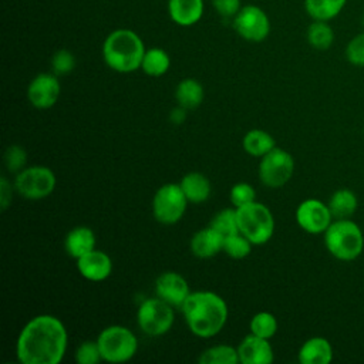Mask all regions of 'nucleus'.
<instances>
[{
    "mask_svg": "<svg viewBox=\"0 0 364 364\" xmlns=\"http://www.w3.org/2000/svg\"><path fill=\"white\" fill-rule=\"evenodd\" d=\"M13 188H14V185H11L10 181L3 175L0 178V209H1V212H4L11 203Z\"/></svg>",
    "mask_w": 364,
    "mask_h": 364,
    "instance_id": "38",
    "label": "nucleus"
},
{
    "mask_svg": "<svg viewBox=\"0 0 364 364\" xmlns=\"http://www.w3.org/2000/svg\"><path fill=\"white\" fill-rule=\"evenodd\" d=\"M346 60L354 67H364V31L355 34L346 46Z\"/></svg>",
    "mask_w": 364,
    "mask_h": 364,
    "instance_id": "34",
    "label": "nucleus"
},
{
    "mask_svg": "<svg viewBox=\"0 0 364 364\" xmlns=\"http://www.w3.org/2000/svg\"><path fill=\"white\" fill-rule=\"evenodd\" d=\"M215 11L225 18H233L242 9V0H210Z\"/></svg>",
    "mask_w": 364,
    "mask_h": 364,
    "instance_id": "37",
    "label": "nucleus"
},
{
    "mask_svg": "<svg viewBox=\"0 0 364 364\" xmlns=\"http://www.w3.org/2000/svg\"><path fill=\"white\" fill-rule=\"evenodd\" d=\"M185 118H186V108H183V107H181V105H178L176 108H173V109L171 111L169 119H171V122H173L175 125L182 124V122L185 121Z\"/></svg>",
    "mask_w": 364,
    "mask_h": 364,
    "instance_id": "39",
    "label": "nucleus"
},
{
    "mask_svg": "<svg viewBox=\"0 0 364 364\" xmlns=\"http://www.w3.org/2000/svg\"><path fill=\"white\" fill-rule=\"evenodd\" d=\"M95 233L88 226L73 228L64 239V249L73 259H80L95 249Z\"/></svg>",
    "mask_w": 364,
    "mask_h": 364,
    "instance_id": "20",
    "label": "nucleus"
},
{
    "mask_svg": "<svg viewBox=\"0 0 364 364\" xmlns=\"http://www.w3.org/2000/svg\"><path fill=\"white\" fill-rule=\"evenodd\" d=\"M230 203L235 208H240L243 205H247L250 202L256 200V192L255 188L247 182H237L232 186L229 193Z\"/></svg>",
    "mask_w": 364,
    "mask_h": 364,
    "instance_id": "35",
    "label": "nucleus"
},
{
    "mask_svg": "<svg viewBox=\"0 0 364 364\" xmlns=\"http://www.w3.org/2000/svg\"><path fill=\"white\" fill-rule=\"evenodd\" d=\"M334 355L331 343L321 336L307 338L299 348L297 360L300 364H328Z\"/></svg>",
    "mask_w": 364,
    "mask_h": 364,
    "instance_id": "18",
    "label": "nucleus"
},
{
    "mask_svg": "<svg viewBox=\"0 0 364 364\" xmlns=\"http://www.w3.org/2000/svg\"><path fill=\"white\" fill-rule=\"evenodd\" d=\"M277 318L270 311H259L256 313L249 323L250 333L263 338L270 340L277 333Z\"/></svg>",
    "mask_w": 364,
    "mask_h": 364,
    "instance_id": "30",
    "label": "nucleus"
},
{
    "mask_svg": "<svg viewBox=\"0 0 364 364\" xmlns=\"http://www.w3.org/2000/svg\"><path fill=\"white\" fill-rule=\"evenodd\" d=\"M175 321L173 306L156 297L145 299L136 310V323L142 333L151 337L166 334Z\"/></svg>",
    "mask_w": 364,
    "mask_h": 364,
    "instance_id": "7",
    "label": "nucleus"
},
{
    "mask_svg": "<svg viewBox=\"0 0 364 364\" xmlns=\"http://www.w3.org/2000/svg\"><path fill=\"white\" fill-rule=\"evenodd\" d=\"M203 97H205L203 85L195 78H183L178 82L175 88V98L178 105L186 109H193L199 107L203 101Z\"/></svg>",
    "mask_w": 364,
    "mask_h": 364,
    "instance_id": "23",
    "label": "nucleus"
},
{
    "mask_svg": "<svg viewBox=\"0 0 364 364\" xmlns=\"http://www.w3.org/2000/svg\"><path fill=\"white\" fill-rule=\"evenodd\" d=\"M259 179L267 188H280L286 185L294 172V158L283 148L274 146L262 156L259 162Z\"/></svg>",
    "mask_w": 364,
    "mask_h": 364,
    "instance_id": "10",
    "label": "nucleus"
},
{
    "mask_svg": "<svg viewBox=\"0 0 364 364\" xmlns=\"http://www.w3.org/2000/svg\"><path fill=\"white\" fill-rule=\"evenodd\" d=\"M361 24H363V28H364V13H363V17H361Z\"/></svg>",
    "mask_w": 364,
    "mask_h": 364,
    "instance_id": "40",
    "label": "nucleus"
},
{
    "mask_svg": "<svg viewBox=\"0 0 364 364\" xmlns=\"http://www.w3.org/2000/svg\"><path fill=\"white\" fill-rule=\"evenodd\" d=\"M101 357L107 363L119 364L129 361L138 350V340L132 330L121 324L102 328L97 337Z\"/></svg>",
    "mask_w": 364,
    "mask_h": 364,
    "instance_id": "6",
    "label": "nucleus"
},
{
    "mask_svg": "<svg viewBox=\"0 0 364 364\" xmlns=\"http://www.w3.org/2000/svg\"><path fill=\"white\" fill-rule=\"evenodd\" d=\"M68 333L53 314H37L20 330L16 357L21 364H60L65 355Z\"/></svg>",
    "mask_w": 364,
    "mask_h": 364,
    "instance_id": "1",
    "label": "nucleus"
},
{
    "mask_svg": "<svg viewBox=\"0 0 364 364\" xmlns=\"http://www.w3.org/2000/svg\"><path fill=\"white\" fill-rule=\"evenodd\" d=\"M210 228H213L223 239L228 236H232L235 233H239V226H237V216H236V208H226L215 213L212 218Z\"/></svg>",
    "mask_w": 364,
    "mask_h": 364,
    "instance_id": "29",
    "label": "nucleus"
},
{
    "mask_svg": "<svg viewBox=\"0 0 364 364\" xmlns=\"http://www.w3.org/2000/svg\"><path fill=\"white\" fill-rule=\"evenodd\" d=\"M74 358L78 364H97L102 360L101 357V351L98 347L97 340H85L82 341L75 353H74Z\"/></svg>",
    "mask_w": 364,
    "mask_h": 364,
    "instance_id": "33",
    "label": "nucleus"
},
{
    "mask_svg": "<svg viewBox=\"0 0 364 364\" xmlns=\"http://www.w3.org/2000/svg\"><path fill=\"white\" fill-rule=\"evenodd\" d=\"M155 294L173 307H182L191 294L186 279L178 272H164L155 280Z\"/></svg>",
    "mask_w": 364,
    "mask_h": 364,
    "instance_id": "14",
    "label": "nucleus"
},
{
    "mask_svg": "<svg viewBox=\"0 0 364 364\" xmlns=\"http://www.w3.org/2000/svg\"><path fill=\"white\" fill-rule=\"evenodd\" d=\"M347 0H304V10L311 20L331 21L346 7Z\"/></svg>",
    "mask_w": 364,
    "mask_h": 364,
    "instance_id": "24",
    "label": "nucleus"
},
{
    "mask_svg": "<svg viewBox=\"0 0 364 364\" xmlns=\"http://www.w3.org/2000/svg\"><path fill=\"white\" fill-rule=\"evenodd\" d=\"M188 203L179 183H165L152 198V215L162 225H175L183 218Z\"/></svg>",
    "mask_w": 364,
    "mask_h": 364,
    "instance_id": "8",
    "label": "nucleus"
},
{
    "mask_svg": "<svg viewBox=\"0 0 364 364\" xmlns=\"http://www.w3.org/2000/svg\"><path fill=\"white\" fill-rule=\"evenodd\" d=\"M171 68L169 54L159 47H151L145 51L141 70L149 77H162Z\"/></svg>",
    "mask_w": 364,
    "mask_h": 364,
    "instance_id": "27",
    "label": "nucleus"
},
{
    "mask_svg": "<svg viewBox=\"0 0 364 364\" xmlns=\"http://www.w3.org/2000/svg\"><path fill=\"white\" fill-rule=\"evenodd\" d=\"M306 38L310 47L318 51L328 50L336 38L334 30L330 26V21H321V20H313L306 31Z\"/></svg>",
    "mask_w": 364,
    "mask_h": 364,
    "instance_id": "25",
    "label": "nucleus"
},
{
    "mask_svg": "<svg viewBox=\"0 0 364 364\" xmlns=\"http://www.w3.org/2000/svg\"><path fill=\"white\" fill-rule=\"evenodd\" d=\"M75 55L70 50L60 48L51 57V70L55 75H65L75 68Z\"/></svg>",
    "mask_w": 364,
    "mask_h": 364,
    "instance_id": "32",
    "label": "nucleus"
},
{
    "mask_svg": "<svg viewBox=\"0 0 364 364\" xmlns=\"http://www.w3.org/2000/svg\"><path fill=\"white\" fill-rule=\"evenodd\" d=\"M203 0H168V16L178 26L191 27L203 17Z\"/></svg>",
    "mask_w": 364,
    "mask_h": 364,
    "instance_id": "17",
    "label": "nucleus"
},
{
    "mask_svg": "<svg viewBox=\"0 0 364 364\" xmlns=\"http://www.w3.org/2000/svg\"><path fill=\"white\" fill-rule=\"evenodd\" d=\"M146 48L139 37L131 28L112 30L102 43V58L105 64L117 73L128 74L141 68Z\"/></svg>",
    "mask_w": 364,
    "mask_h": 364,
    "instance_id": "3",
    "label": "nucleus"
},
{
    "mask_svg": "<svg viewBox=\"0 0 364 364\" xmlns=\"http://www.w3.org/2000/svg\"><path fill=\"white\" fill-rule=\"evenodd\" d=\"M223 237L210 226L198 230L191 239V252L199 259H209L223 250Z\"/></svg>",
    "mask_w": 364,
    "mask_h": 364,
    "instance_id": "19",
    "label": "nucleus"
},
{
    "mask_svg": "<svg viewBox=\"0 0 364 364\" xmlns=\"http://www.w3.org/2000/svg\"><path fill=\"white\" fill-rule=\"evenodd\" d=\"M181 310L191 333L200 338L219 334L229 316L225 299L210 290L191 291Z\"/></svg>",
    "mask_w": 364,
    "mask_h": 364,
    "instance_id": "2",
    "label": "nucleus"
},
{
    "mask_svg": "<svg viewBox=\"0 0 364 364\" xmlns=\"http://www.w3.org/2000/svg\"><path fill=\"white\" fill-rule=\"evenodd\" d=\"M27 162V154L26 149L20 145H10L4 152V165L7 171L13 173H18L21 169H24V165Z\"/></svg>",
    "mask_w": 364,
    "mask_h": 364,
    "instance_id": "36",
    "label": "nucleus"
},
{
    "mask_svg": "<svg viewBox=\"0 0 364 364\" xmlns=\"http://www.w3.org/2000/svg\"><path fill=\"white\" fill-rule=\"evenodd\" d=\"M252 246H253L252 242L239 232V233L225 237L222 252H225L232 259H245L250 255Z\"/></svg>",
    "mask_w": 364,
    "mask_h": 364,
    "instance_id": "31",
    "label": "nucleus"
},
{
    "mask_svg": "<svg viewBox=\"0 0 364 364\" xmlns=\"http://www.w3.org/2000/svg\"><path fill=\"white\" fill-rule=\"evenodd\" d=\"M179 185L191 203H202L210 196V181L200 172H188L186 175H183Z\"/></svg>",
    "mask_w": 364,
    "mask_h": 364,
    "instance_id": "21",
    "label": "nucleus"
},
{
    "mask_svg": "<svg viewBox=\"0 0 364 364\" xmlns=\"http://www.w3.org/2000/svg\"><path fill=\"white\" fill-rule=\"evenodd\" d=\"M232 26L243 40L250 43L266 40L272 30L267 13L256 4L242 6L237 14L232 18Z\"/></svg>",
    "mask_w": 364,
    "mask_h": 364,
    "instance_id": "11",
    "label": "nucleus"
},
{
    "mask_svg": "<svg viewBox=\"0 0 364 364\" xmlns=\"http://www.w3.org/2000/svg\"><path fill=\"white\" fill-rule=\"evenodd\" d=\"M294 216L299 228L310 235H323L333 222L328 205L314 198L300 202Z\"/></svg>",
    "mask_w": 364,
    "mask_h": 364,
    "instance_id": "12",
    "label": "nucleus"
},
{
    "mask_svg": "<svg viewBox=\"0 0 364 364\" xmlns=\"http://www.w3.org/2000/svg\"><path fill=\"white\" fill-rule=\"evenodd\" d=\"M327 252L337 260H355L364 249V235L360 226L351 219H333L323 233Z\"/></svg>",
    "mask_w": 364,
    "mask_h": 364,
    "instance_id": "4",
    "label": "nucleus"
},
{
    "mask_svg": "<svg viewBox=\"0 0 364 364\" xmlns=\"http://www.w3.org/2000/svg\"><path fill=\"white\" fill-rule=\"evenodd\" d=\"M242 145L249 155L262 158L276 146V141L267 131L250 129L245 134Z\"/></svg>",
    "mask_w": 364,
    "mask_h": 364,
    "instance_id": "26",
    "label": "nucleus"
},
{
    "mask_svg": "<svg viewBox=\"0 0 364 364\" xmlns=\"http://www.w3.org/2000/svg\"><path fill=\"white\" fill-rule=\"evenodd\" d=\"M239 232L246 236L252 245L267 243L274 233V216L272 210L260 203L250 202L236 208Z\"/></svg>",
    "mask_w": 364,
    "mask_h": 364,
    "instance_id": "5",
    "label": "nucleus"
},
{
    "mask_svg": "<svg viewBox=\"0 0 364 364\" xmlns=\"http://www.w3.org/2000/svg\"><path fill=\"white\" fill-rule=\"evenodd\" d=\"M14 189L26 199L38 200L50 196L57 185L55 173L43 165H34L16 173Z\"/></svg>",
    "mask_w": 364,
    "mask_h": 364,
    "instance_id": "9",
    "label": "nucleus"
},
{
    "mask_svg": "<svg viewBox=\"0 0 364 364\" xmlns=\"http://www.w3.org/2000/svg\"><path fill=\"white\" fill-rule=\"evenodd\" d=\"M199 364H237V347L228 344H216L203 350L198 358Z\"/></svg>",
    "mask_w": 364,
    "mask_h": 364,
    "instance_id": "28",
    "label": "nucleus"
},
{
    "mask_svg": "<svg viewBox=\"0 0 364 364\" xmlns=\"http://www.w3.org/2000/svg\"><path fill=\"white\" fill-rule=\"evenodd\" d=\"M333 219H348L358 208V198L354 191L348 188H340L334 191L327 202Z\"/></svg>",
    "mask_w": 364,
    "mask_h": 364,
    "instance_id": "22",
    "label": "nucleus"
},
{
    "mask_svg": "<svg viewBox=\"0 0 364 364\" xmlns=\"http://www.w3.org/2000/svg\"><path fill=\"white\" fill-rule=\"evenodd\" d=\"M78 273L90 282H104L112 273V260L102 250H91L77 259Z\"/></svg>",
    "mask_w": 364,
    "mask_h": 364,
    "instance_id": "16",
    "label": "nucleus"
},
{
    "mask_svg": "<svg viewBox=\"0 0 364 364\" xmlns=\"http://www.w3.org/2000/svg\"><path fill=\"white\" fill-rule=\"evenodd\" d=\"M239 363L242 364H270L274 360V353L267 338L247 334L237 346Z\"/></svg>",
    "mask_w": 364,
    "mask_h": 364,
    "instance_id": "15",
    "label": "nucleus"
},
{
    "mask_svg": "<svg viewBox=\"0 0 364 364\" xmlns=\"http://www.w3.org/2000/svg\"><path fill=\"white\" fill-rule=\"evenodd\" d=\"M61 92V85L54 73L37 74L27 87V98L34 108L48 109L55 105Z\"/></svg>",
    "mask_w": 364,
    "mask_h": 364,
    "instance_id": "13",
    "label": "nucleus"
}]
</instances>
